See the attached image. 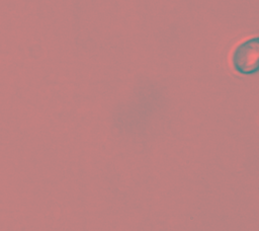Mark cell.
<instances>
[{"mask_svg": "<svg viewBox=\"0 0 259 231\" xmlns=\"http://www.w3.org/2000/svg\"><path fill=\"white\" fill-rule=\"evenodd\" d=\"M259 60V41L255 36L249 38L239 46L233 52L232 63L234 69L240 74H253L258 70Z\"/></svg>", "mask_w": 259, "mask_h": 231, "instance_id": "6da1fadb", "label": "cell"}]
</instances>
